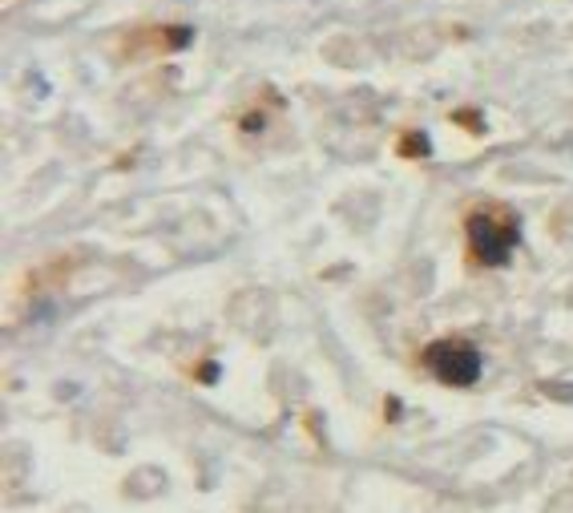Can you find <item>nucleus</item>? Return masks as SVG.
<instances>
[{"mask_svg": "<svg viewBox=\"0 0 573 513\" xmlns=\"http://www.w3.org/2000/svg\"><path fill=\"white\" fill-rule=\"evenodd\" d=\"M521 243V227L517 219L501 207H489V211L469 214V251H473L476 263H489V268H501Z\"/></svg>", "mask_w": 573, "mask_h": 513, "instance_id": "obj_1", "label": "nucleus"}, {"mask_svg": "<svg viewBox=\"0 0 573 513\" xmlns=\"http://www.w3.org/2000/svg\"><path fill=\"white\" fill-rule=\"evenodd\" d=\"M424 364L432 369V376L456 384V389H469L481 380V352L469 340H436L424 352Z\"/></svg>", "mask_w": 573, "mask_h": 513, "instance_id": "obj_2", "label": "nucleus"}]
</instances>
